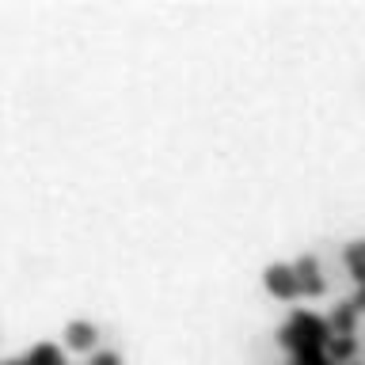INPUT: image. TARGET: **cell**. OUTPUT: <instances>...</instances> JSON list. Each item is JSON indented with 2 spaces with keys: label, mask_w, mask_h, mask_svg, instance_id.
<instances>
[{
  "label": "cell",
  "mask_w": 365,
  "mask_h": 365,
  "mask_svg": "<svg viewBox=\"0 0 365 365\" xmlns=\"http://www.w3.org/2000/svg\"><path fill=\"white\" fill-rule=\"evenodd\" d=\"M331 339V331H327V319H319L316 312H293L289 316V324L282 327V335L278 342L289 354H301V350H324V342Z\"/></svg>",
  "instance_id": "cell-1"
},
{
  "label": "cell",
  "mask_w": 365,
  "mask_h": 365,
  "mask_svg": "<svg viewBox=\"0 0 365 365\" xmlns=\"http://www.w3.org/2000/svg\"><path fill=\"white\" fill-rule=\"evenodd\" d=\"M267 289H270L274 297H282V301L301 297V289H297V274H293V267H285V262H274V267H267Z\"/></svg>",
  "instance_id": "cell-2"
},
{
  "label": "cell",
  "mask_w": 365,
  "mask_h": 365,
  "mask_svg": "<svg viewBox=\"0 0 365 365\" xmlns=\"http://www.w3.org/2000/svg\"><path fill=\"white\" fill-rule=\"evenodd\" d=\"M293 274H297V289H301L304 297H319L324 293V278H319V267L312 255H301L293 262Z\"/></svg>",
  "instance_id": "cell-3"
},
{
  "label": "cell",
  "mask_w": 365,
  "mask_h": 365,
  "mask_svg": "<svg viewBox=\"0 0 365 365\" xmlns=\"http://www.w3.org/2000/svg\"><path fill=\"white\" fill-rule=\"evenodd\" d=\"M96 339H99V331H96V324H88V319H73V324L65 327V342L73 350H91Z\"/></svg>",
  "instance_id": "cell-4"
},
{
  "label": "cell",
  "mask_w": 365,
  "mask_h": 365,
  "mask_svg": "<svg viewBox=\"0 0 365 365\" xmlns=\"http://www.w3.org/2000/svg\"><path fill=\"white\" fill-rule=\"evenodd\" d=\"M23 365H68V361L53 342H38V346H31L27 354H23Z\"/></svg>",
  "instance_id": "cell-5"
},
{
  "label": "cell",
  "mask_w": 365,
  "mask_h": 365,
  "mask_svg": "<svg viewBox=\"0 0 365 365\" xmlns=\"http://www.w3.org/2000/svg\"><path fill=\"white\" fill-rule=\"evenodd\" d=\"M354 319H358V308L354 304H339L327 319V331L331 335H354Z\"/></svg>",
  "instance_id": "cell-6"
},
{
  "label": "cell",
  "mask_w": 365,
  "mask_h": 365,
  "mask_svg": "<svg viewBox=\"0 0 365 365\" xmlns=\"http://www.w3.org/2000/svg\"><path fill=\"white\" fill-rule=\"evenodd\" d=\"M354 346H358V342H354V335H331V339L324 342V354L331 358V365H335V361H350Z\"/></svg>",
  "instance_id": "cell-7"
},
{
  "label": "cell",
  "mask_w": 365,
  "mask_h": 365,
  "mask_svg": "<svg viewBox=\"0 0 365 365\" xmlns=\"http://www.w3.org/2000/svg\"><path fill=\"white\" fill-rule=\"evenodd\" d=\"M293 365H331V358L324 350H301V354H293Z\"/></svg>",
  "instance_id": "cell-8"
},
{
  "label": "cell",
  "mask_w": 365,
  "mask_h": 365,
  "mask_svg": "<svg viewBox=\"0 0 365 365\" xmlns=\"http://www.w3.org/2000/svg\"><path fill=\"white\" fill-rule=\"evenodd\" d=\"M346 262L350 267H365V240H354L346 247Z\"/></svg>",
  "instance_id": "cell-9"
},
{
  "label": "cell",
  "mask_w": 365,
  "mask_h": 365,
  "mask_svg": "<svg viewBox=\"0 0 365 365\" xmlns=\"http://www.w3.org/2000/svg\"><path fill=\"white\" fill-rule=\"evenodd\" d=\"M88 365H122V358H118V354H110V350H103V354H96Z\"/></svg>",
  "instance_id": "cell-10"
},
{
  "label": "cell",
  "mask_w": 365,
  "mask_h": 365,
  "mask_svg": "<svg viewBox=\"0 0 365 365\" xmlns=\"http://www.w3.org/2000/svg\"><path fill=\"white\" fill-rule=\"evenodd\" d=\"M350 304H354V308H365V285H358V297H354Z\"/></svg>",
  "instance_id": "cell-11"
}]
</instances>
